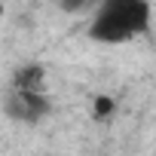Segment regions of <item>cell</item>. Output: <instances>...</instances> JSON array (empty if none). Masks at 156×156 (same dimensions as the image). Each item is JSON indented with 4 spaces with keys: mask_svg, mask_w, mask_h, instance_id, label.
<instances>
[{
    "mask_svg": "<svg viewBox=\"0 0 156 156\" xmlns=\"http://www.w3.org/2000/svg\"><path fill=\"white\" fill-rule=\"evenodd\" d=\"M3 110L16 122H40L49 113V98H46V92H31V89L9 86V92L3 98Z\"/></svg>",
    "mask_w": 156,
    "mask_h": 156,
    "instance_id": "2",
    "label": "cell"
},
{
    "mask_svg": "<svg viewBox=\"0 0 156 156\" xmlns=\"http://www.w3.org/2000/svg\"><path fill=\"white\" fill-rule=\"evenodd\" d=\"M12 86H19V89H31V92H46V73H43L40 64H25V67L16 70Z\"/></svg>",
    "mask_w": 156,
    "mask_h": 156,
    "instance_id": "3",
    "label": "cell"
},
{
    "mask_svg": "<svg viewBox=\"0 0 156 156\" xmlns=\"http://www.w3.org/2000/svg\"><path fill=\"white\" fill-rule=\"evenodd\" d=\"M147 28L150 0H101L89 22V37L98 43H126L147 34Z\"/></svg>",
    "mask_w": 156,
    "mask_h": 156,
    "instance_id": "1",
    "label": "cell"
},
{
    "mask_svg": "<svg viewBox=\"0 0 156 156\" xmlns=\"http://www.w3.org/2000/svg\"><path fill=\"white\" fill-rule=\"evenodd\" d=\"M110 110H113V98H98L95 101V113L98 116H107Z\"/></svg>",
    "mask_w": 156,
    "mask_h": 156,
    "instance_id": "4",
    "label": "cell"
},
{
    "mask_svg": "<svg viewBox=\"0 0 156 156\" xmlns=\"http://www.w3.org/2000/svg\"><path fill=\"white\" fill-rule=\"evenodd\" d=\"M3 12H6V6H3V0H0V22H3Z\"/></svg>",
    "mask_w": 156,
    "mask_h": 156,
    "instance_id": "5",
    "label": "cell"
}]
</instances>
